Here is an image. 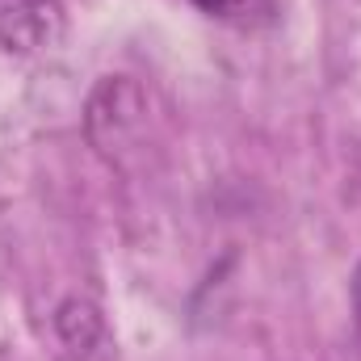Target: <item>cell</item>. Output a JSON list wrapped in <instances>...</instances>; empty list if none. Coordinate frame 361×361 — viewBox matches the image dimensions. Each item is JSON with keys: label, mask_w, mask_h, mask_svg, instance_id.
<instances>
[{"label": "cell", "mask_w": 361, "mask_h": 361, "mask_svg": "<svg viewBox=\"0 0 361 361\" xmlns=\"http://www.w3.org/2000/svg\"><path fill=\"white\" fill-rule=\"evenodd\" d=\"M68 34L63 0H0V51L8 55H47Z\"/></svg>", "instance_id": "6da1fadb"}, {"label": "cell", "mask_w": 361, "mask_h": 361, "mask_svg": "<svg viewBox=\"0 0 361 361\" xmlns=\"http://www.w3.org/2000/svg\"><path fill=\"white\" fill-rule=\"evenodd\" d=\"M210 17H223V21H240V25H248V21H257V17H265L273 8V0H197Z\"/></svg>", "instance_id": "7a4b0ae2"}, {"label": "cell", "mask_w": 361, "mask_h": 361, "mask_svg": "<svg viewBox=\"0 0 361 361\" xmlns=\"http://www.w3.org/2000/svg\"><path fill=\"white\" fill-rule=\"evenodd\" d=\"M353 315H357V332H361V265L353 273Z\"/></svg>", "instance_id": "3957f363"}]
</instances>
